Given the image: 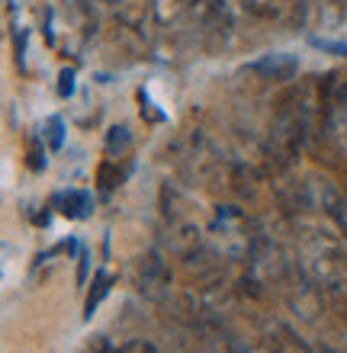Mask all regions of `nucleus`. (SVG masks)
<instances>
[{"mask_svg":"<svg viewBox=\"0 0 347 353\" xmlns=\"http://www.w3.org/2000/svg\"><path fill=\"white\" fill-rule=\"evenodd\" d=\"M248 71L267 77V81H290V77L299 71V61L293 55H264V58H257V61H251Z\"/></svg>","mask_w":347,"mask_h":353,"instance_id":"nucleus-1","label":"nucleus"},{"mask_svg":"<svg viewBox=\"0 0 347 353\" xmlns=\"http://www.w3.org/2000/svg\"><path fill=\"white\" fill-rule=\"evenodd\" d=\"M139 283H141V292H148L151 299H158L161 289L168 286V270H164V263L158 261V254H148V257L141 261Z\"/></svg>","mask_w":347,"mask_h":353,"instance_id":"nucleus-2","label":"nucleus"},{"mask_svg":"<svg viewBox=\"0 0 347 353\" xmlns=\"http://www.w3.org/2000/svg\"><path fill=\"white\" fill-rule=\"evenodd\" d=\"M319 199H321L325 215H328V219H335V222H338L341 228L347 232V196L341 193L338 186H331L328 180H325V183H319Z\"/></svg>","mask_w":347,"mask_h":353,"instance_id":"nucleus-3","label":"nucleus"},{"mask_svg":"<svg viewBox=\"0 0 347 353\" xmlns=\"http://www.w3.org/2000/svg\"><path fill=\"white\" fill-rule=\"evenodd\" d=\"M55 205H61V215H68V219H84L87 209H90V196L81 193V190H68L55 199Z\"/></svg>","mask_w":347,"mask_h":353,"instance_id":"nucleus-4","label":"nucleus"},{"mask_svg":"<svg viewBox=\"0 0 347 353\" xmlns=\"http://www.w3.org/2000/svg\"><path fill=\"white\" fill-rule=\"evenodd\" d=\"M273 350L277 353H312L309 347L302 344L293 331H286V327H280V337H273Z\"/></svg>","mask_w":347,"mask_h":353,"instance_id":"nucleus-5","label":"nucleus"},{"mask_svg":"<svg viewBox=\"0 0 347 353\" xmlns=\"http://www.w3.org/2000/svg\"><path fill=\"white\" fill-rule=\"evenodd\" d=\"M110 283H113V276H110V273H100V276L94 279V292H90V299H87V315H94V308L100 305V302H103V296L106 292H110Z\"/></svg>","mask_w":347,"mask_h":353,"instance_id":"nucleus-6","label":"nucleus"},{"mask_svg":"<svg viewBox=\"0 0 347 353\" xmlns=\"http://www.w3.org/2000/svg\"><path fill=\"white\" fill-rule=\"evenodd\" d=\"M129 141H132L129 129H126V125H113V129H110V135H106V151H110V154L126 151V148H129Z\"/></svg>","mask_w":347,"mask_h":353,"instance_id":"nucleus-7","label":"nucleus"},{"mask_svg":"<svg viewBox=\"0 0 347 353\" xmlns=\"http://www.w3.org/2000/svg\"><path fill=\"white\" fill-rule=\"evenodd\" d=\"M328 100L335 103V106H347V77H341V81H335V84L328 87Z\"/></svg>","mask_w":347,"mask_h":353,"instance_id":"nucleus-8","label":"nucleus"},{"mask_svg":"<svg viewBox=\"0 0 347 353\" xmlns=\"http://www.w3.org/2000/svg\"><path fill=\"white\" fill-rule=\"evenodd\" d=\"M61 129H65V125H61V119H58V116H52V119H48V125H46V139H48V145H52V148H61Z\"/></svg>","mask_w":347,"mask_h":353,"instance_id":"nucleus-9","label":"nucleus"},{"mask_svg":"<svg viewBox=\"0 0 347 353\" xmlns=\"http://www.w3.org/2000/svg\"><path fill=\"white\" fill-rule=\"evenodd\" d=\"M58 93H61V97H71V93H75V71H71V68H65V71H61V84H58Z\"/></svg>","mask_w":347,"mask_h":353,"instance_id":"nucleus-10","label":"nucleus"},{"mask_svg":"<svg viewBox=\"0 0 347 353\" xmlns=\"http://www.w3.org/2000/svg\"><path fill=\"white\" fill-rule=\"evenodd\" d=\"M315 46L328 48V52H338V55H347V46H338V42H321V39H315Z\"/></svg>","mask_w":347,"mask_h":353,"instance_id":"nucleus-11","label":"nucleus"}]
</instances>
